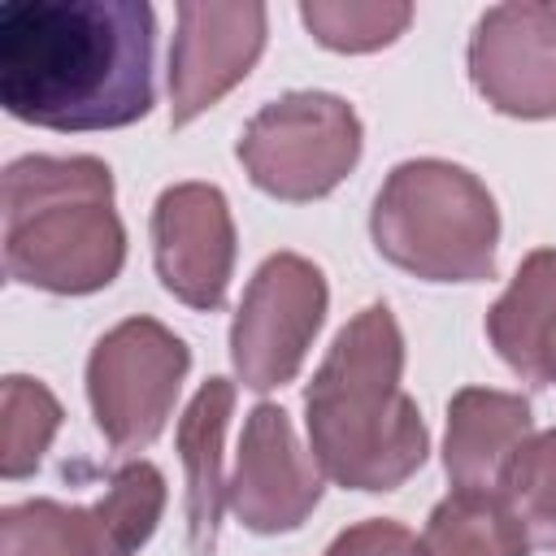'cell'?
Wrapping results in <instances>:
<instances>
[{
    "label": "cell",
    "mask_w": 556,
    "mask_h": 556,
    "mask_svg": "<svg viewBox=\"0 0 556 556\" xmlns=\"http://www.w3.org/2000/svg\"><path fill=\"white\" fill-rule=\"evenodd\" d=\"M156 13L148 0H9L0 104L43 130H117L148 117Z\"/></svg>",
    "instance_id": "obj_1"
},
{
    "label": "cell",
    "mask_w": 556,
    "mask_h": 556,
    "mask_svg": "<svg viewBox=\"0 0 556 556\" xmlns=\"http://www.w3.org/2000/svg\"><path fill=\"white\" fill-rule=\"evenodd\" d=\"M400 378V321L387 304H369L334 334L304 391L313 460L339 486L395 491L426 465L430 430Z\"/></svg>",
    "instance_id": "obj_2"
},
{
    "label": "cell",
    "mask_w": 556,
    "mask_h": 556,
    "mask_svg": "<svg viewBox=\"0 0 556 556\" xmlns=\"http://www.w3.org/2000/svg\"><path fill=\"white\" fill-rule=\"evenodd\" d=\"M126 265L113 169L100 156H17L4 169V274L52 295L104 291Z\"/></svg>",
    "instance_id": "obj_3"
},
{
    "label": "cell",
    "mask_w": 556,
    "mask_h": 556,
    "mask_svg": "<svg viewBox=\"0 0 556 556\" xmlns=\"http://www.w3.org/2000/svg\"><path fill=\"white\" fill-rule=\"evenodd\" d=\"M374 248L426 282H482L495 274L500 208L465 165L417 156L387 174L369 213Z\"/></svg>",
    "instance_id": "obj_4"
},
{
    "label": "cell",
    "mask_w": 556,
    "mask_h": 556,
    "mask_svg": "<svg viewBox=\"0 0 556 556\" xmlns=\"http://www.w3.org/2000/svg\"><path fill=\"white\" fill-rule=\"evenodd\" d=\"M235 152L252 187L287 204H308L356 169L361 117L343 96L287 91L252 113Z\"/></svg>",
    "instance_id": "obj_5"
},
{
    "label": "cell",
    "mask_w": 556,
    "mask_h": 556,
    "mask_svg": "<svg viewBox=\"0 0 556 556\" xmlns=\"http://www.w3.org/2000/svg\"><path fill=\"white\" fill-rule=\"evenodd\" d=\"M191 348L156 317H126L87 356V400L100 434L117 452H143L165 430Z\"/></svg>",
    "instance_id": "obj_6"
},
{
    "label": "cell",
    "mask_w": 556,
    "mask_h": 556,
    "mask_svg": "<svg viewBox=\"0 0 556 556\" xmlns=\"http://www.w3.org/2000/svg\"><path fill=\"white\" fill-rule=\"evenodd\" d=\"M326 274L308 256H265L230 321V361L239 382L252 391H274L291 382L326 321Z\"/></svg>",
    "instance_id": "obj_7"
},
{
    "label": "cell",
    "mask_w": 556,
    "mask_h": 556,
    "mask_svg": "<svg viewBox=\"0 0 556 556\" xmlns=\"http://www.w3.org/2000/svg\"><path fill=\"white\" fill-rule=\"evenodd\" d=\"M469 78L508 117H556V4H495L469 35Z\"/></svg>",
    "instance_id": "obj_8"
},
{
    "label": "cell",
    "mask_w": 556,
    "mask_h": 556,
    "mask_svg": "<svg viewBox=\"0 0 556 556\" xmlns=\"http://www.w3.org/2000/svg\"><path fill=\"white\" fill-rule=\"evenodd\" d=\"M226 504L252 534H287L321 504V465L300 447L291 417L278 404H256L243 421Z\"/></svg>",
    "instance_id": "obj_9"
},
{
    "label": "cell",
    "mask_w": 556,
    "mask_h": 556,
    "mask_svg": "<svg viewBox=\"0 0 556 556\" xmlns=\"http://www.w3.org/2000/svg\"><path fill=\"white\" fill-rule=\"evenodd\" d=\"M235 217L213 182H174L152 204V256L187 308H222L235 274Z\"/></svg>",
    "instance_id": "obj_10"
},
{
    "label": "cell",
    "mask_w": 556,
    "mask_h": 556,
    "mask_svg": "<svg viewBox=\"0 0 556 556\" xmlns=\"http://www.w3.org/2000/svg\"><path fill=\"white\" fill-rule=\"evenodd\" d=\"M265 4H178L169 43V126L195 122L239 87L265 52Z\"/></svg>",
    "instance_id": "obj_11"
},
{
    "label": "cell",
    "mask_w": 556,
    "mask_h": 556,
    "mask_svg": "<svg viewBox=\"0 0 556 556\" xmlns=\"http://www.w3.org/2000/svg\"><path fill=\"white\" fill-rule=\"evenodd\" d=\"M530 400L495 387H460L447 404L443 469L456 491H500L513 456L530 443Z\"/></svg>",
    "instance_id": "obj_12"
},
{
    "label": "cell",
    "mask_w": 556,
    "mask_h": 556,
    "mask_svg": "<svg viewBox=\"0 0 556 556\" xmlns=\"http://www.w3.org/2000/svg\"><path fill=\"white\" fill-rule=\"evenodd\" d=\"M500 361L534 387L556 382V248H534L486 313Z\"/></svg>",
    "instance_id": "obj_13"
},
{
    "label": "cell",
    "mask_w": 556,
    "mask_h": 556,
    "mask_svg": "<svg viewBox=\"0 0 556 556\" xmlns=\"http://www.w3.org/2000/svg\"><path fill=\"white\" fill-rule=\"evenodd\" d=\"M235 413V382L230 378H208L182 421H178V456L187 469V534L195 556L217 552V526H222V504H226V473H222V439Z\"/></svg>",
    "instance_id": "obj_14"
},
{
    "label": "cell",
    "mask_w": 556,
    "mask_h": 556,
    "mask_svg": "<svg viewBox=\"0 0 556 556\" xmlns=\"http://www.w3.org/2000/svg\"><path fill=\"white\" fill-rule=\"evenodd\" d=\"M426 556H526L530 539L495 491L443 495L421 530Z\"/></svg>",
    "instance_id": "obj_15"
},
{
    "label": "cell",
    "mask_w": 556,
    "mask_h": 556,
    "mask_svg": "<svg viewBox=\"0 0 556 556\" xmlns=\"http://www.w3.org/2000/svg\"><path fill=\"white\" fill-rule=\"evenodd\" d=\"M0 556H117L96 504L22 500L0 513Z\"/></svg>",
    "instance_id": "obj_16"
},
{
    "label": "cell",
    "mask_w": 556,
    "mask_h": 556,
    "mask_svg": "<svg viewBox=\"0 0 556 556\" xmlns=\"http://www.w3.org/2000/svg\"><path fill=\"white\" fill-rule=\"evenodd\" d=\"M0 426H4V443H0V473L9 482L17 478H30L39 465H43V452L52 447L56 430H61V400L35 382V378H22V374H9L4 378V391H0Z\"/></svg>",
    "instance_id": "obj_17"
},
{
    "label": "cell",
    "mask_w": 556,
    "mask_h": 556,
    "mask_svg": "<svg viewBox=\"0 0 556 556\" xmlns=\"http://www.w3.org/2000/svg\"><path fill=\"white\" fill-rule=\"evenodd\" d=\"M304 26L321 48L334 52H374L404 35L413 22V4L395 0H304L300 4Z\"/></svg>",
    "instance_id": "obj_18"
},
{
    "label": "cell",
    "mask_w": 556,
    "mask_h": 556,
    "mask_svg": "<svg viewBox=\"0 0 556 556\" xmlns=\"http://www.w3.org/2000/svg\"><path fill=\"white\" fill-rule=\"evenodd\" d=\"M500 500L526 530L530 547H556V430L530 434L500 482Z\"/></svg>",
    "instance_id": "obj_19"
},
{
    "label": "cell",
    "mask_w": 556,
    "mask_h": 556,
    "mask_svg": "<svg viewBox=\"0 0 556 556\" xmlns=\"http://www.w3.org/2000/svg\"><path fill=\"white\" fill-rule=\"evenodd\" d=\"M326 556H426V552L408 526L387 521V517H369V521L339 530L334 543L326 547Z\"/></svg>",
    "instance_id": "obj_20"
}]
</instances>
